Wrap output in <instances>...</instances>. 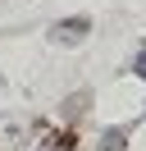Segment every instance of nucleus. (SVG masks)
<instances>
[{
  "mask_svg": "<svg viewBox=\"0 0 146 151\" xmlns=\"http://www.w3.org/2000/svg\"><path fill=\"white\" fill-rule=\"evenodd\" d=\"M91 32V19H64V23H55V41H64V46H69V41H82Z\"/></svg>",
  "mask_w": 146,
  "mask_h": 151,
  "instance_id": "f257e3e1",
  "label": "nucleus"
},
{
  "mask_svg": "<svg viewBox=\"0 0 146 151\" xmlns=\"http://www.w3.org/2000/svg\"><path fill=\"white\" fill-rule=\"evenodd\" d=\"M119 147H123V128H119V133H105V151H119Z\"/></svg>",
  "mask_w": 146,
  "mask_h": 151,
  "instance_id": "f03ea898",
  "label": "nucleus"
},
{
  "mask_svg": "<svg viewBox=\"0 0 146 151\" xmlns=\"http://www.w3.org/2000/svg\"><path fill=\"white\" fill-rule=\"evenodd\" d=\"M137 73L146 78V50H142V55H137Z\"/></svg>",
  "mask_w": 146,
  "mask_h": 151,
  "instance_id": "7ed1b4c3",
  "label": "nucleus"
}]
</instances>
